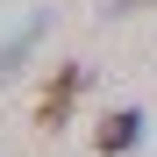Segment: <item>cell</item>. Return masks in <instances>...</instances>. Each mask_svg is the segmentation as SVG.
Masks as SVG:
<instances>
[{
  "label": "cell",
  "mask_w": 157,
  "mask_h": 157,
  "mask_svg": "<svg viewBox=\"0 0 157 157\" xmlns=\"http://www.w3.org/2000/svg\"><path fill=\"white\" fill-rule=\"evenodd\" d=\"M86 86H93L86 64H57V71H50V86H43V100H36V128H43V136H57V128L71 121V107L86 100Z\"/></svg>",
  "instance_id": "1"
},
{
  "label": "cell",
  "mask_w": 157,
  "mask_h": 157,
  "mask_svg": "<svg viewBox=\"0 0 157 157\" xmlns=\"http://www.w3.org/2000/svg\"><path fill=\"white\" fill-rule=\"evenodd\" d=\"M136 143H143V107H114L107 121L93 128V150H100V157H128Z\"/></svg>",
  "instance_id": "2"
},
{
  "label": "cell",
  "mask_w": 157,
  "mask_h": 157,
  "mask_svg": "<svg viewBox=\"0 0 157 157\" xmlns=\"http://www.w3.org/2000/svg\"><path fill=\"white\" fill-rule=\"evenodd\" d=\"M136 7H150V0H107V14L121 21V14H136Z\"/></svg>",
  "instance_id": "4"
},
{
  "label": "cell",
  "mask_w": 157,
  "mask_h": 157,
  "mask_svg": "<svg viewBox=\"0 0 157 157\" xmlns=\"http://www.w3.org/2000/svg\"><path fill=\"white\" fill-rule=\"evenodd\" d=\"M43 29H50V14H29V21H21V29L7 36V43H0V86H7V78L21 71V57H29V50L43 43Z\"/></svg>",
  "instance_id": "3"
}]
</instances>
